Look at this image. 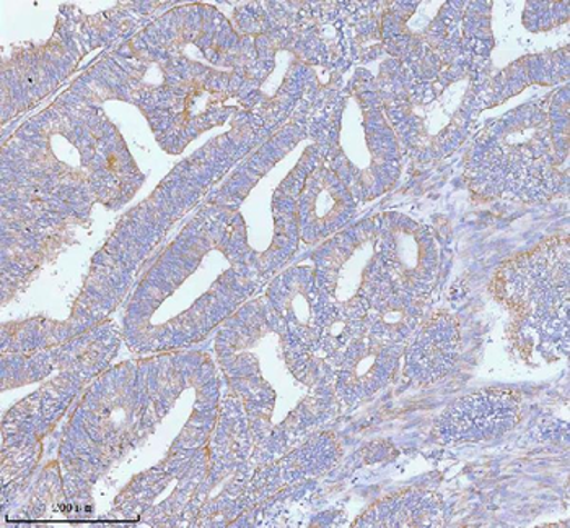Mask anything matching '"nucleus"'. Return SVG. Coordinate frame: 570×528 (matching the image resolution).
<instances>
[{
  "instance_id": "obj_3",
  "label": "nucleus",
  "mask_w": 570,
  "mask_h": 528,
  "mask_svg": "<svg viewBox=\"0 0 570 528\" xmlns=\"http://www.w3.org/2000/svg\"><path fill=\"white\" fill-rule=\"evenodd\" d=\"M383 259L390 283L416 299L428 293L438 273L439 253L425 228L397 218L385 232Z\"/></svg>"
},
{
  "instance_id": "obj_1",
  "label": "nucleus",
  "mask_w": 570,
  "mask_h": 528,
  "mask_svg": "<svg viewBox=\"0 0 570 528\" xmlns=\"http://www.w3.org/2000/svg\"><path fill=\"white\" fill-rule=\"evenodd\" d=\"M568 239H552L534 251L517 257L499 272L507 305L520 316L547 322V316L568 319L569 301Z\"/></svg>"
},
{
  "instance_id": "obj_4",
  "label": "nucleus",
  "mask_w": 570,
  "mask_h": 528,
  "mask_svg": "<svg viewBox=\"0 0 570 528\" xmlns=\"http://www.w3.org/2000/svg\"><path fill=\"white\" fill-rule=\"evenodd\" d=\"M459 351V326L452 316L429 320L407 350L406 376L417 386L438 382L452 369Z\"/></svg>"
},
{
  "instance_id": "obj_2",
  "label": "nucleus",
  "mask_w": 570,
  "mask_h": 528,
  "mask_svg": "<svg viewBox=\"0 0 570 528\" xmlns=\"http://www.w3.org/2000/svg\"><path fill=\"white\" fill-rule=\"evenodd\" d=\"M522 397L513 390L485 389L450 404L434 425L443 444L485 442L515 428Z\"/></svg>"
}]
</instances>
